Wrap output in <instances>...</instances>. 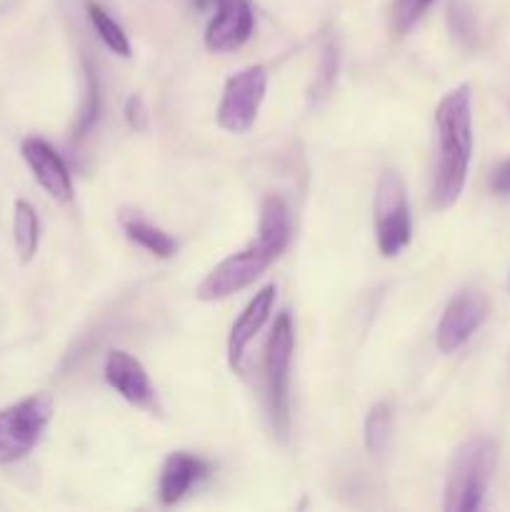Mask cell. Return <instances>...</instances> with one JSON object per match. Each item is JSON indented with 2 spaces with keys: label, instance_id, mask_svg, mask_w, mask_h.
<instances>
[{
  "label": "cell",
  "instance_id": "obj_1",
  "mask_svg": "<svg viewBox=\"0 0 510 512\" xmlns=\"http://www.w3.org/2000/svg\"><path fill=\"white\" fill-rule=\"evenodd\" d=\"M438 160L433 170L430 203L435 210H448L463 195L473 160V93L463 83L443 95L435 108Z\"/></svg>",
  "mask_w": 510,
  "mask_h": 512
},
{
  "label": "cell",
  "instance_id": "obj_2",
  "mask_svg": "<svg viewBox=\"0 0 510 512\" xmlns=\"http://www.w3.org/2000/svg\"><path fill=\"white\" fill-rule=\"evenodd\" d=\"M498 448L490 438H468L450 460L445 478L443 508L448 512H473L483 508L490 478L495 473Z\"/></svg>",
  "mask_w": 510,
  "mask_h": 512
},
{
  "label": "cell",
  "instance_id": "obj_3",
  "mask_svg": "<svg viewBox=\"0 0 510 512\" xmlns=\"http://www.w3.org/2000/svg\"><path fill=\"white\" fill-rule=\"evenodd\" d=\"M295 353V325L290 313H280L265 348V383L273 428L280 438L290 430V365Z\"/></svg>",
  "mask_w": 510,
  "mask_h": 512
},
{
  "label": "cell",
  "instance_id": "obj_4",
  "mask_svg": "<svg viewBox=\"0 0 510 512\" xmlns=\"http://www.w3.org/2000/svg\"><path fill=\"white\" fill-rule=\"evenodd\" d=\"M53 408V398L38 393L0 410V465L18 463L33 453L53 418Z\"/></svg>",
  "mask_w": 510,
  "mask_h": 512
},
{
  "label": "cell",
  "instance_id": "obj_5",
  "mask_svg": "<svg viewBox=\"0 0 510 512\" xmlns=\"http://www.w3.org/2000/svg\"><path fill=\"white\" fill-rule=\"evenodd\" d=\"M413 238L408 190L395 170H385L375 188V240L383 258H395Z\"/></svg>",
  "mask_w": 510,
  "mask_h": 512
},
{
  "label": "cell",
  "instance_id": "obj_6",
  "mask_svg": "<svg viewBox=\"0 0 510 512\" xmlns=\"http://www.w3.org/2000/svg\"><path fill=\"white\" fill-rule=\"evenodd\" d=\"M275 258H278V253H273L270 248L260 245L258 240H253L248 248L238 250V253L220 260V263L200 280V285L195 288V298L203 300V303H215V300L230 298V295L250 288V285L275 263Z\"/></svg>",
  "mask_w": 510,
  "mask_h": 512
},
{
  "label": "cell",
  "instance_id": "obj_7",
  "mask_svg": "<svg viewBox=\"0 0 510 512\" xmlns=\"http://www.w3.org/2000/svg\"><path fill=\"white\" fill-rule=\"evenodd\" d=\"M268 90V70L265 65H248L240 73L225 80L223 95L218 103V125L225 133L245 135L255 125L260 105Z\"/></svg>",
  "mask_w": 510,
  "mask_h": 512
},
{
  "label": "cell",
  "instance_id": "obj_8",
  "mask_svg": "<svg viewBox=\"0 0 510 512\" xmlns=\"http://www.w3.org/2000/svg\"><path fill=\"white\" fill-rule=\"evenodd\" d=\"M488 318V298L475 288H463L450 298L440 315L438 330H435V343L445 355H453L473 338L480 325Z\"/></svg>",
  "mask_w": 510,
  "mask_h": 512
},
{
  "label": "cell",
  "instance_id": "obj_9",
  "mask_svg": "<svg viewBox=\"0 0 510 512\" xmlns=\"http://www.w3.org/2000/svg\"><path fill=\"white\" fill-rule=\"evenodd\" d=\"M255 30L250 0H215V15L205 28V48L210 53H233L243 48Z\"/></svg>",
  "mask_w": 510,
  "mask_h": 512
},
{
  "label": "cell",
  "instance_id": "obj_10",
  "mask_svg": "<svg viewBox=\"0 0 510 512\" xmlns=\"http://www.w3.org/2000/svg\"><path fill=\"white\" fill-rule=\"evenodd\" d=\"M105 383L125 400L133 408L148 410L155 413L158 410V395H155L153 383H150V375L145 373L143 363L138 358H133L125 350H110L108 358L103 365Z\"/></svg>",
  "mask_w": 510,
  "mask_h": 512
},
{
  "label": "cell",
  "instance_id": "obj_11",
  "mask_svg": "<svg viewBox=\"0 0 510 512\" xmlns=\"http://www.w3.org/2000/svg\"><path fill=\"white\" fill-rule=\"evenodd\" d=\"M20 153H23V160L28 163L33 178L38 180V185L50 198L58 200V203H70L73 200V175H70L65 160L55 153L53 145L33 135V138L23 140Z\"/></svg>",
  "mask_w": 510,
  "mask_h": 512
},
{
  "label": "cell",
  "instance_id": "obj_12",
  "mask_svg": "<svg viewBox=\"0 0 510 512\" xmlns=\"http://www.w3.org/2000/svg\"><path fill=\"white\" fill-rule=\"evenodd\" d=\"M275 293H278V288H275V285H265V288H260L258 293L248 300V305L243 308V313L238 315V320H235L233 328H230L228 363L235 373H240V370H243L245 350H248V345L253 343L255 335L263 330L265 320H268L270 313H273Z\"/></svg>",
  "mask_w": 510,
  "mask_h": 512
},
{
  "label": "cell",
  "instance_id": "obj_13",
  "mask_svg": "<svg viewBox=\"0 0 510 512\" xmlns=\"http://www.w3.org/2000/svg\"><path fill=\"white\" fill-rule=\"evenodd\" d=\"M208 463L198 455H190L185 450H178V453H170L165 458L163 470H160L158 480V498L163 505H175L190 493L195 483L208 475Z\"/></svg>",
  "mask_w": 510,
  "mask_h": 512
},
{
  "label": "cell",
  "instance_id": "obj_14",
  "mask_svg": "<svg viewBox=\"0 0 510 512\" xmlns=\"http://www.w3.org/2000/svg\"><path fill=\"white\" fill-rule=\"evenodd\" d=\"M118 223L130 243L140 245V248L148 250V253L155 255V258L168 260L178 253V243H175L173 235H168L163 228L150 223V220L143 218L138 210H120Z\"/></svg>",
  "mask_w": 510,
  "mask_h": 512
},
{
  "label": "cell",
  "instance_id": "obj_15",
  "mask_svg": "<svg viewBox=\"0 0 510 512\" xmlns=\"http://www.w3.org/2000/svg\"><path fill=\"white\" fill-rule=\"evenodd\" d=\"M293 235V223H290V210L280 195H268L260 203L258 218V243L270 248L273 253H283Z\"/></svg>",
  "mask_w": 510,
  "mask_h": 512
},
{
  "label": "cell",
  "instance_id": "obj_16",
  "mask_svg": "<svg viewBox=\"0 0 510 512\" xmlns=\"http://www.w3.org/2000/svg\"><path fill=\"white\" fill-rule=\"evenodd\" d=\"M13 240L20 263H30L40 245V218L38 210L28 200H15L13 205Z\"/></svg>",
  "mask_w": 510,
  "mask_h": 512
},
{
  "label": "cell",
  "instance_id": "obj_17",
  "mask_svg": "<svg viewBox=\"0 0 510 512\" xmlns=\"http://www.w3.org/2000/svg\"><path fill=\"white\" fill-rule=\"evenodd\" d=\"M393 438V408L385 400L375 403L365 415L363 440L370 455H383Z\"/></svg>",
  "mask_w": 510,
  "mask_h": 512
},
{
  "label": "cell",
  "instance_id": "obj_18",
  "mask_svg": "<svg viewBox=\"0 0 510 512\" xmlns=\"http://www.w3.org/2000/svg\"><path fill=\"white\" fill-rule=\"evenodd\" d=\"M85 10H88L90 23H93L95 33H98V38L103 40L105 48H108L110 53L120 55V58H130L128 35H125L123 28H120V23H115V20L110 18L108 10H103L98 3H93V0H88Z\"/></svg>",
  "mask_w": 510,
  "mask_h": 512
},
{
  "label": "cell",
  "instance_id": "obj_19",
  "mask_svg": "<svg viewBox=\"0 0 510 512\" xmlns=\"http://www.w3.org/2000/svg\"><path fill=\"white\" fill-rule=\"evenodd\" d=\"M100 113V90H98V75L90 68V63L85 60V100L83 108H80L78 125H75V138H83V135L90 133L95 123H98Z\"/></svg>",
  "mask_w": 510,
  "mask_h": 512
},
{
  "label": "cell",
  "instance_id": "obj_20",
  "mask_svg": "<svg viewBox=\"0 0 510 512\" xmlns=\"http://www.w3.org/2000/svg\"><path fill=\"white\" fill-rule=\"evenodd\" d=\"M435 0H393L390 8V28L395 35H408L423 20Z\"/></svg>",
  "mask_w": 510,
  "mask_h": 512
},
{
  "label": "cell",
  "instance_id": "obj_21",
  "mask_svg": "<svg viewBox=\"0 0 510 512\" xmlns=\"http://www.w3.org/2000/svg\"><path fill=\"white\" fill-rule=\"evenodd\" d=\"M335 78H338V48H335V43H325L323 55H320V73L318 78H315L310 98H313L315 103L328 98L330 90H333L335 85Z\"/></svg>",
  "mask_w": 510,
  "mask_h": 512
},
{
  "label": "cell",
  "instance_id": "obj_22",
  "mask_svg": "<svg viewBox=\"0 0 510 512\" xmlns=\"http://www.w3.org/2000/svg\"><path fill=\"white\" fill-rule=\"evenodd\" d=\"M125 120H128L130 128L143 130L148 123V113H145V105L140 95H130L128 105H125Z\"/></svg>",
  "mask_w": 510,
  "mask_h": 512
},
{
  "label": "cell",
  "instance_id": "obj_23",
  "mask_svg": "<svg viewBox=\"0 0 510 512\" xmlns=\"http://www.w3.org/2000/svg\"><path fill=\"white\" fill-rule=\"evenodd\" d=\"M490 190H493L498 198H508L510 195V160L500 163L493 170V178H490Z\"/></svg>",
  "mask_w": 510,
  "mask_h": 512
}]
</instances>
